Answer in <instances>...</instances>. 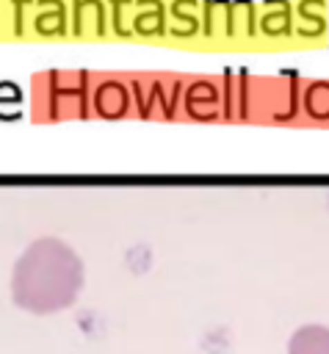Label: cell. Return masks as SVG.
I'll return each instance as SVG.
<instances>
[{
    "label": "cell",
    "instance_id": "6da1fadb",
    "mask_svg": "<svg viewBox=\"0 0 329 354\" xmlns=\"http://www.w3.org/2000/svg\"><path fill=\"white\" fill-rule=\"evenodd\" d=\"M83 260L58 238L33 241L14 263L11 301L33 315L61 313L80 296Z\"/></svg>",
    "mask_w": 329,
    "mask_h": 354
},
{
    "label": "cell",
    "instance_id": "7a4b0ae2",
    "mask_svg": "<svg viewBox=\"0 0 329 354\" xmlns=\"http://www.w3.org/2000/svg\"><path fill=\"white\" fill-rule=\"evenodd\" d=\"M288 354H329V326L301 324L288 340Z\"/></svg>",
    "mask_w": 329,
    "mask_h": 354
},
{
    "label": "cell",
    "instance_id": "3957f363",
    "mask_svg": "<svg viewBox=\"0 0 329 354\" xmlns=\"http://www.w3.org/2000/svg\"><path fill=\"white\" fill-rule=\"evenodd\" d=\"M304 111L312 119H329V83H312L307 88Z\"/></svg>",
    "mask_w": 329,
    "mask_h": 354
}]
</instances>
